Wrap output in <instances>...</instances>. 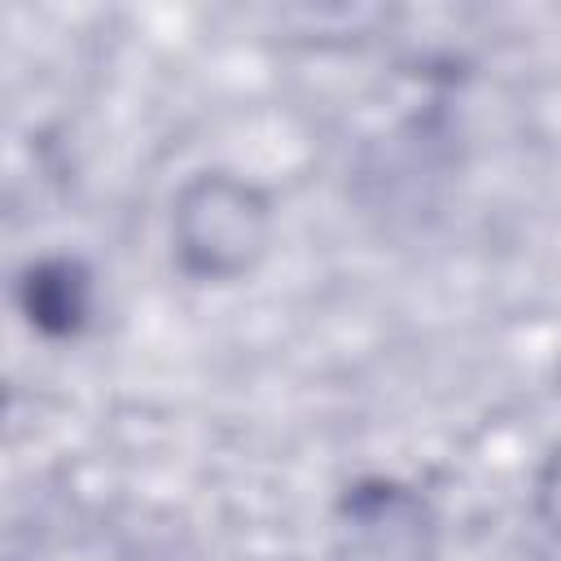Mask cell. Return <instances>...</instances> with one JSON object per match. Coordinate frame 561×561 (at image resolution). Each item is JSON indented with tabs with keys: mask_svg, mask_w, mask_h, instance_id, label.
I'll return each mask as SVG.
<instances>
[{
	"mask_svg": "<svg viewBox=\"0 0 561 561\" xmlns=\"http://www.w3.org/2000/svg\"><path fill=\"white\" fill-rule=\"evenodd\" d=\"M272 210L254 184H241L224 171L197 175L175 197L171 241L184 272L202 280H232L254 267L267 245Z\"/></svg>",
	"mask_w": 561,
	"mask_h": 561,
	"instance_id": "obj_1",
	"label": "cell"
},
{
	"mask_svg": "<svg viewBox=\"0 0 561 561\" xmlns=\"http://www.w3.org/2000/svg\"><path fill=\"white\" fill-rule=\"evenodd\" d=\"M342 539L355 561H430L434 513L412 486L373 478L346 491Z\"/></svg>",
	"mask_w": 561,
	"mask_h": 561,
	"instance_id": "obj_2",
	"label": "cell"
},
{
	"mask_svg": "<svg viewBox=\"0 0 561 561\" xmlns=\"http://www.w3.org/2000/svg\"><path fill=\"white\" fill-rule=\"evenodd\" d=\"M22 307L44 333H75L92 307L88 267L75 259H44L22 276Z\"/></svg>",
	"mask_w": 561,
	"mask_h": 561,
	"instance_id": "obj_3",
	"label": "cell"
},
{
	"mask_svg": "<svg viewBox=\"0 0 561 561\" xmlns=\"http://www.w3.org/2000/svg\"><path fill=\"white\" fill-rule=\"evenodd\" d=\"M535 508L543 517V526L561 539V447L543 460L539 469V482H535Z\"/></svg>",
	"mask_w": 561,
	"mask_h": 561,
	"instance_id": "obj_4",
	"label": "cell"
}]
</instances>
